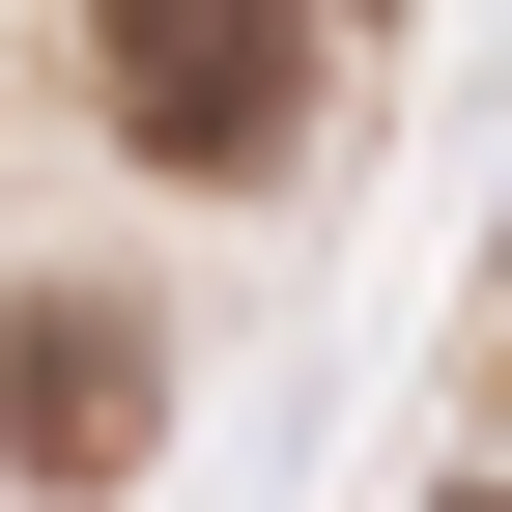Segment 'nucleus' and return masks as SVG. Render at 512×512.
<instances>
[{
	"instance_id": "obj_1",
	"label": "nucleus",
	"mask_w": 512,
	"mask_h": 512,
	"mask_svg": "<svg viewBox=\"0 0 512 512\" xmlns=\"http://www.w3.org/2000/svg\"><path fill=\"white\" fill-rule=\"evenodd\" d=\"M86 86H114L143 171H256L313 57H285V0H86Z\"/></svg>"
},
{
	"instance_id": "obj_2",
	"label": "nucleus",
	"mask_w": 512,
	"mask_h": 512,
	"mask_svg": "<svg viewBox=\"0 0 512 512\" xmlns=\"http://www.w3.org/2000/svg\"><path fill=\"white\" fill-rule=\"evenodd\" d=\"M143 427H171V370H143V313H114V285L0 313V456H29V484H143Z\"/></svg>"
},
{
	"instance_id": "obj_3",
	"label": "nucleus",
	"mask_w": 512,
	"mask_h": 512,
	"mask_svg": "<svg viewBox=\"0 0 512 512\" xmlns=\"http://www.w3.org/2000/svg\"><path fill=\"white\" fill-rule=\"evenodd\" d=\"M456 512H512V484H456Z\"/></svg>"
}]
</instances>
